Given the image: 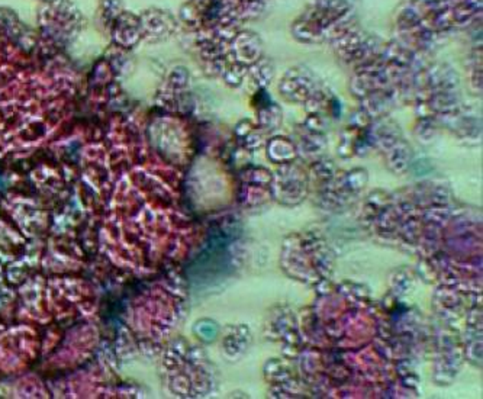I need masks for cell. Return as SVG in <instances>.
Instances as JSON below:
<instances>
[{
  "label": "cell",
  "mask_w": 483,
  "mask_h": 399,
  "mask_svg": "<svg viewBox=\"0 0 483 399\" xmlns=\"http://www.w3.org/2000/svg\"><path fill=\"white\" fill-rule=\"evenodd\" d=\"M198 332L203 340L213 341L215 337L218 336V327L215 323H211V321H202L200 324H198Z\"/></svg>",
  "instance_id": "obj_1"
}]
</instances>
